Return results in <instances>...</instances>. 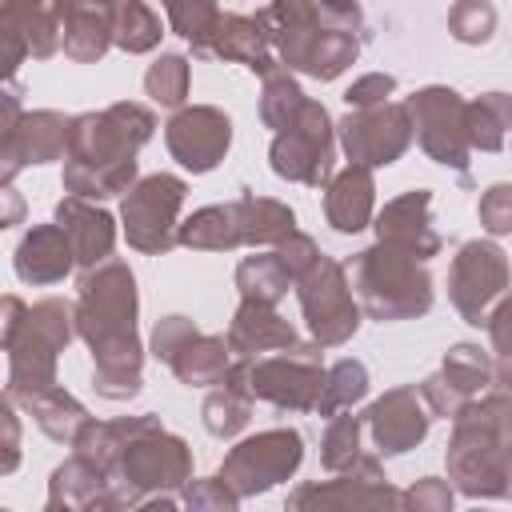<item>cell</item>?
Segmentation results:
<instances>
[{
  "label": "cell",
  "mask_w": 512,
  "mask_h": 512,
  "mask_svg": "<svg viewBox=\"0 0 512 512\" xmlns=\"http://www.w3.org/2000/svg\"><path fill=\"white\" fill-rule=\"evenodd\" d=\"M140 288L124 260H100L76 284V336L92 352V388L104 400H132L144 388Z\"/></svg>",
  "instance_id": "6da1fadb"
},
{
  "label": "cell",
  "mask_w": 512,
  "mask_h": 512,
  "mask_svg": "<svg viewBox=\"0 0 512 512\" xmlns=\"http://www.w3.org/2000/svg\"><path fill=\"white\" fill-rule=\"evenodd\" d=\"M372 228H376L380 244H392V248H400V252H408L424 264L432 256H440V244H444L440 232L432 228V192L428 188H412V192L392 196L376 212Z\"/></svg>",
  "instance_id": "44dd1931"
},
{
  "label": "cell",
  "mask_w": 512,
  "mask_h": 512,
  "mask_svg": "<svg viewBox=\"0 0 512 512\" xmlns=\"http://www.w3.org/2000/svg\"><path fill=\"white\" fill-rule=\"evenodd\" d=\"M420 396H424L428 412H432V416H440V420H456V416H460V408L468 404V396H464V392H456L440 372H432V376H424V380H420Z\"/></svg>",
  "instance_id": "681fc988"
},
{
  "label": "cell",
  "mask_w": 512,
  "mask_h": 512,
  "mask_svg": "<svg viewBox=\"0 0 512 512\" xmlns=\"http://www.w3.org/2000/svg\"><path fill=\"white\" fill-rule=\"evenodd\" d=\"M64 4H108V8H112L116 0H64Z\"/></svg>",
  "instance_id": "11a10c76"
},
{
  "label": "cell",
  "mask_w": 512,
  "mask_h": 512,
  "mask_svg": "<svg viewBox=\"0 0 512 512\" xmlns=\"http://www.w3.org/2000/svg\"><path fill=\"white\" fill-rule=\"evenodd\" d=\"M12 400L32 416V424H36L48 440L68 444V448H72L76 432H80V428H84V420H88V408H84L68 388H60V380H56V384H48V388L20 392V396H12Z\"/></svg>",
  "instance_id": "83f0119b"
},
{
  "label": "cell",
  "mask_w": 512,
  "mask_h": 512,
  "mask_svg": "<svg viewBox=\"0 0 512 512\" xmlns=\"http://www.w3.org/2000/svg\"><path fill=\"white\" fill-rule=\"evenodd\" d=\"M68 128L72 116L56 108H32L12 128L0 132V184H12L28 164H52L68 156Z\"/></svg>",
  "instance_id": "d6986e66"
},
{
  "label": "cell",
  "mask_w": 512,
  "mask_h": 512,
  "mask_svg": "<svg viewBox=\"0 0 512 512\" xmlns=\"http://www.w3.org/2000/svg\"><path fill=\"white\" fill-rule=\"evenodd\" d=\"M480 228L488 236H512V180H496L476 200Z\"/></svg>",
  "instance_id": "f6af8a7d"
},
{
  "label": "cell",
  "mask_w": 512,
  "mask_h": 512,
  "mask_svg": "<svg viewBox=\"0 0 512 512\" xmlns=\"http://www.w3.org/2000/svg\"><path fill=\"white\" fill-rule=\"evenodd\" d=\"M336 140H340L348 164L388 168L416 140L412 112L404 100H384L372 108H348V116L336 124Z\"/></svg>",
  "instance_id": "9a60e30c"
},
{
  "label": "cell",
  "mask_w": 512,
  "mask_h": 512,
  "mask_svg": "<svg viewBox=\"0 0 512 512\" xmlns=\"http://www.w3.org/2000/svg\"><path fill=\"white\" fill-rule=\"evenodd\" d=\"M180 500H184V508H192V512H236L240 508V496L220 480V476H212V480H188L184 488H180Z\"/></svg>",
  "instance_id": "bcb514c9"
},
{
  "label": "cell",
  "mask_w": 512,
  "mask_h": 512,
  "mask_svg": "<svg viewBox=\"0 0 512 512\" xmlns=\"http://www.w3.org/2000/svg\"><path fill=\"white\" fill-rule=\"evenodd\" d=\"M252 404H256V400H252L248 392H240V388H232V384H216V388L204 396V404H200V420H204L208 436L232 440V436H240V432L248 428Z\"/></svg>",
  "instance_id": "8d00e7d4"
},
{
  "label": "cell",
  "mask_w": 512,
  "mask_h": 512,
  "mask_svg": "<svg viewBox=\"0 0 512 512\" xmlns=\"http://www.w3.org/2000/svg\"><path fill=\"white\" fill-rule=\"evenodd\" d=\"M320 352L324 348L316 340H304L276 356H252V360L236 356L220 384H232V388L248 392L252 400H264L280 412H316L324 376H328Z\"/></svg>",
  "instance_id": "ba28073f"
},
{
  "label": "cell",
  "mask_w": 512,
  "mask_h": 512,
  "mask_svg": "<svg viewBox=\"0 0 512 512\" xmlns=\"http://www.w3.org/2000/svg\"><path fill=\"white\" fill-rule=\"evenodd\" d=\"M348 284L364 308L368 320L392 324V320H416L432 308L436 284L424 260L392 248V244H368L344 260Z\"/></svg>",
  "instance_id": "8992f818"
},
{
  "label": "cell",
  "mask_w": 512,
  "mask_h": 512,
  "mask_svg": "<svg viewBox=\"0 0 512 512\" xmlns=\"http://www.w3.org/2000/svg\"><path fill=\"white\" fill-rule=\"evenodd\" d=\"M276 252H280L284 268H288V272H292V280H296V276H304V272L316 264V256H320V244H316L308 232H300V228H296L288 240H280V244H276Z\"/></svg>",
  "instance_id": "816d5d0a"
},
{
  "label": "cell",
  "mask_w": 512,
  "mask_h": 512,
  "mask_svg": "<svg viewBox=\"0 0 512 512\" xmlns=\"http://www.w3.org/2000/svg\"><path fill=\"white\" fill-rule=\"evenodd\" d=\"M56 220L64 224L80 268H92V264L112 256V248H116V216L108 208H100L96 200H84V196L68 192L56 204Z\"/></svg>",
  "instance_id": "4316f807"
},
{
  "label": "cell",
  "mask_w": 512,
  "mask_h": 512,
  "mask_svg": "<svg viewBox=\"0 0 512 512\" xmlns=\"http://www.w3.org/2000/svg\"><path fill=\"white\" fill-rule=\"evenodd\" d=\"M176 244H184L192 252H232V248H244L236 204H204V208H196L176 228Z\"/></svg>",
  "instance_id": "1f68e13d"
},
{
  "label": "cell",
  "mask_w": 512,
  "mask_h": 512,
  "mask_svg": "<svg viewBox=\"0 0 512 512\" xmlns=\"http://www.w3.org/2000/svg\"><path fill=\"white\" fill-rule=\"evenodd\" d=\"M256 16L268 28L272 48L288 72L324 84L344 76L360 56V0H268Z\"/></svg>",
  "instance_id": "3957f363"
},
{
  "label": "cell",
  "mask_w": 512,
  "mask_h": 512,
  "mask_svg": "<svg viewBox=\"0 0 512 512\" xmlns=\"http://www.w3.org/2000/svg\"><path fill=\"white\" fill-rule=\"evenodd\" d=\"M292 284H296V280H292V272L284 268V260H280L276 248H272V252H252V256H244V260L236 264V288H240L244 300L280 304Z\"/></svg>",
  "instance_id": "d6a6232c"
},
{
  "label": "cell",
  "mask_w": 512,
  "mask_h": 512,
  "mask_svg": "<svg viewBox=\"0 0 512 512\" xmlns=\"http://www.w3.org/2000/svg\"><path fill=\"white\" fill-rule=\"evenodd\" d=\"M164 144L184 172L204 176L232 148V116L216 104H184L164 124Z\"/></svg>",
  "instance_id": "2e32d148"
},
{
  "label": "cell",
  "mask_w": 512,
  "mask_h": 512,
  "mask_svg": "<svg viewBox=\"0 0 512 512\" xmlns=\"http://www.w3.org/2000/svg\"><path fill=\"white\" fill-rule=\"evenodd\" d=\"M324 220L340 236H356L376 220V180L372 168L348 164L324 184Z\"/></svg>",
  "instance_id": "d4e9b609"
},
{
  "label": "cell",
  "mask_w": 512,
  "mask_h": 512,
  "mask_svg": "<svg viewBox=\"0 0 512 512\" xmlns=\"http://www.w3.org/2000/svg\"><path fill=\"white\" fill-rule=\"evenodd\" d=\"M268 164L288 184L324 188L336 176V124L320 100H308L292 128L272 136Z\"/></svg>",
  "instance_id": "8fae6325"
},
{
  "label": "cell",
  "mask_w": 512,
  "mask_h": 512,
  "mask_svg": "<svg viewBox=\"0 0 512 512\" xmlns=\"http://www.w3.org/2000/svg\"><path fill=\"white\" fill-rule=\"evenodd\" d=\"M192 480V448L184 436L168 432L160 416L140 412L132 436L124 440L112 488H116V512L124 508H148L152 496H180V488Z\"/></svg>",
  "instance_id": "52a82bcc"
},
{
  "label": "cell",
  "mask_w": 512,
  "mask_h": 512,
  "mask_svg": "<svg viewBox=\"0 0 512 512\" xmlns=\"http://www.w3.org/2000/svg\"><path fill=\"white\" fill-rule=\"evenodd\" d=\"M404 104L412 112L416 144L424 148V156L460 172V180L468 184V100L448 84H424Z\"/></svg>",
  "instance_id": "4fadbf2b"
},
{
  "label": "cell",
  "mask_w": 512,
  "mask_h": 512,
  "mask_svg": "<svg viewBox=\"0 0 512 512\" xmlns=\"http://www.w3.org/2000/svg\"><path fill=\"white\" fill-rule=\"evenodd\" d=\"M448 480L472 500H512V392L488 388L452 420L444 448Z\"/></svg>",
  "instance_id": "277c9868"
},
{
  "label": "cell",
  "mask_w": 512,
  "mask_h": 512,
  "mask_svg": "<svg viewBox=\"0 0 512 512\" xmlns=\"http://www.w3.org/2000/svg\"><path fill=\"white\" fill-rule=\"evenodd\" d=\"M12 268H16V276H20L24 284H32V288L60 284V280L76 268V248H72L64 224H60V220H52V224H32V228L20 236L16 252H12Z\"/></svg>",
  "instance_id": "cb8c5ba5"
},
{
  "label": "cell",
  "mask_w": 512,
  "mask_h": 512,
  "mask_svg": "<svg viewBox=\"0 0 512 512\" xmlns=\"http://www.w3.org/2000/svg\"><path fill=\"white\" fill-rule=\"evenodd\" d=\"M488 344H492V364H496V388L512 392V296L504 292L492 312H488Z\"/></svg>",
  "instance_id": "ee69618b"
},
{
  "label": "cell",
  "mask_w": 512,
  "mask_h": 512,
  "mask_svg": "<svg viewBox=\"0 0 512 512\" xmlns=\"http://www.w3.org/2000/svg\"><path fill=\"white\" fill-rule=\"evenodd\" d=\"M200 328L188 320V316H180V312H172V316H160L156 324H152V336H148V352L160 360V364H168L180 348H184V340H192Z\"/></svg>",
  "instance_id": "c3c4849f"
},
{
  "label": "cell",
  "mask_w": 512,
  "mask_h": 512,
  "mask_svg": "<svg viewBox=\"0 0 512 512\" xmlns=\"http://www.w3.org/2000/svg\"><path fill=\"white\" fill-rule=\"evenodd\" d=\"M112 40H116L120 52L144 56L164 40V24L144 0H116V8H112Z\"/></svg>",
  "instance_id": "d590c367"
},
{
  "label": "cell",
  "mask_w": 512,
  "mask_h": 512,
  "mask_svg": "<svg viewBox=\"0 0 512 512\" xmlns=\"http://www.w3.org/2000/svg\"><path fill=\"white\" fill-rule=\"evenodd\" d=\"M4 216H0V224L4 228H12V224H20V216H24V204H20V196H16V188L12 184H4Z\"/></svg>",
  "instance_id": "db71d44e"
},
{
  "label": "cell",
  "mask_w": 512,
  "mask_h": 512,
  "mask_svg": "<svg viewBox=\"0 0 512 512\" xmlns=\"http://www.w3.org/2000/svg\"><path fill=\"white\" fill-rule=\"evenodd\" d=\"M20 404L4 392L0 400V432H4V460H0V476H12L20 464Z\"/></svg>",
  "instance_id": "f5cc1de1"
},
{
  "label": "cell",
  "mask_w": 512,
  "mask_h": 512,
  "mask_svg": "<svg viewBox=\"0 0 512 512\" xmlns=\"http://www.w3.org/2000/svg\"><path fill=\"white\" fill-rule=\"evenodd\" d=\"M380 460V452H364L348 472L300 484L288 496V508H400V492L388 484Z\"/></svg>",
  "instance_id": "e0dca14e"
},
{
  "label": "cell",
  "mask_w": 512,
  "mask_h": 512,
  "mask_svg": "<svg viewBox=\"0 0 512 512\" xmlns=\"http://www.w3.org/2000/svg\"><path fill=\"white\" fill-rule=\"evenodd\" d=\"M512 288V264L496 240H464L448 268V300L464 324L484 328L492 304Z\"/></svg>",
  "instance_id": "5bb4252c"
},
{
  "label": "cell",
  "mask_w": 512,
  "mask_h": 512,
  "mask_svg": "<svg viewBox=\"0 0 512 512\" xmlns=\"http://www.w3.org/2000/svg\"><path fill=\"white\" fill-rule=\"evenodd\" d=\"M448 32H452V40L472 44V48L488 44L496 32V4L492 0H456L448 8Z\"/></svg>",
  "instance_id": "7bdbcfd3"
},
{
  "label": "cell",
  "mask_w": 512,
  "mask_h": 512,
  "mask_svg": "<svg viewBox=\"0 0 512 512\" xmlns=\"http://www.w3.org/2000/svg\"><path fill=\"white\" fill-rule=\"evenodd\" d=\"M300 464H304V436L296 428H264L256 436H244L236 448H228L216 476L240 500H248L292 480Z\"/></svg>",
  "instance_id": "30bf717a"
},
{
  "label": "cell",
  "mask_w": 512,
  "mask_h": 512,
  "mask_svg": "<svg viewBox=\"0 0 512 512\" xmlns=\"http://www.w3.org/2000/svg\"><path fill=\"white\" fill-rule=\"evenodd\" d=\"M228 344L236 356H264V352H284V348H296L304 344L300 332L276 312V304H264V300H244L236 304L232 312V324H228Z\"/></svg>",
  "instance_id": "484cf974"
},
{
  "label": "cell",
  "mask_w": 512,
  "mask_h": 512,
  "mask_svg": "<svg viewBox=\"0 0 512 512\" xmlns=\"http://www.w3.org/2000/svg\"><path fill=\"white\" fill-rule=\"evenodd\" d=\"M364 396H368V368H364V360L344 356V360H336L328 368L316 412L320 416H336V412H348L352 404H360Z\"/></svg>",
  "instance_id": "ab89813d"
},
{
  "label": "cell",
  "mask_w": 512,
  "mask_h": 512,
  "mask_svg": "<svg viewBox=\"0 0 512 512\" xmlns=\"http://www.w3.org/2000/svg\"><path fill=\"white\" fill-rule=\"evenodd\" d=\"M452 500H456V488L452 480H440V476H420L412 488L400 492V508L408 512H452Z\"/></svg>",
  "instance_id": "7dc6e473"
},
{
  "label": "cell",
  "mask_w": 512,
  "mask_h": 512,
  "mask_svg": "<svg viewBox=\"0 0 512 512\" xmlns=\"http://www.w3.org/2000/svg\"><path fill=\"white\" fill-rule=\"evenodd\" d=\"M164 4V16H168V28L192 44V56L204 48L208 32L216 28L220 20V4L216 0H160Z\"/></svg>",
  "instance_id": "b9f144b4"
},
{
  "label": "cell",
  "mask_w": 512,
  "mask_h": 512,
  "mask_svg": "<svg viewBox=\"0 0 512 512\" xmlns=\"http://www.w3.org/2000/svg\"><path fill=\"white\" fill-rule=\"evenodd\" d=\"M188 84H192V68H188V56L180 52H160L144 72V92L160 108H184Z\"/></svg>",
  "instance_id": "60d3db41"
},
{
  "label": "cell",
  "mask_w": 512,
  "mask_h": 512,
  "mask_svg": "<svg viewBox=\"0 0 512 512\" xmlns=\"http://www.w3.org/2000/svg\"><path fill=\"white\" fill-rule=\"evenodd\" d=\"M184 196H188L184 176H172V172L140 176L124 192V204H120V224H124L128 248H136L144 256H164L176 244Z\"/></svg>",
  "instance_id": "7c38bea8"
},
{
  "label": "cell",
  "mask_w": 512,
  "mask_h": 512,
  "mask_svg": "<svg viewBox=\"0 0 512 512\" xmlns=\"http://www.w3.org/2000/svg\"><path fill=\"white\" fill-rule=\"evenodd\" d=\"M236 352L228 344V336H212V332H196L192 340H184V348L168 360L172 376L188 388H216L228 368H232Z\"/></svg>",
  "instance_id": "f546056e"
},
{
  "label": "cell",
  "mask_w": 512,
  "mask_h": 512,
  "mask_svg": "<svg viewBox=\"0 0 512 512\" xmlns=\"http://www.w3.org/2000/svg\"><path fill=\"white\" fill-rule=\"evenodd\" d=\"M48 512H116V488L108 468L88 460L84 452H72L64 464L48 476Z\"/></svg>",
  "instance_id": "603a6c76"
},
{
  "label": "cell",
  "mask_w": 512,
  "mask_h": 512,
  "mask_svg": "<svg viewBox=\"0 0 512 512\" xmlns=\"http://www.w3.org/2000/svg\"><path fill=\"white\" fill-rule=\"evenodd\" d=\"M364 428L380 456H404L416 444H424V436L432 428V412H428L420 388L400 384L364 408Z\"/></svg>",
  "instance_id": "ffe728a7"
},
{
  "label": "cell",
  "mask_w": 512,
  "mask_h": 512,
  "mask_svg": "<svg viewBox=\"0 0 512 512\" xmlns=\"http://www.w3.org/2000/svg\"><path fill=\"white\" fill-rule=\"evenodd\" d=\"M76 340V304L64 296H44L36 304H24L16 292L4 296V320H0V344L8 360L4 392L20 396L32 388L56 384L60 352Z\"/></svg>",
  "instance_id": "5b68a950"
},
{
  "label": "cell",
  "mask_w": 512,
  "mask_h": 512,
  "mask_svg": "<svg viewBox=\"0 0 512 512\" xmlns=\"http://www.w3.org/2000/svg\"><path fill=\"white\" fill-rule=\"evenodd\" d=\"M156 112L136 100H116L100 112L72 116L68 128V156L60 184L84 200H108L128 192L140 180L136 152L152 140Z\"/></svg>",
  "instance_id": "7a4b0ae2"
},
{
  "label": "cell",
  "mask_w": 512,
  "mask_h": 512,
  "mask_svg": "<svg viewBox=\"0 0 512 512\" xmlns=\"http://www.w3.org/2000/svg\"><path fill=\"white\" fill-rule=\"evenodd\" d=\"M364 412L356 416L352 408L348 412H336L328 416V428H324V440H320V464L328 472H348L360 456H364Z\"/></svg>",
  "instance_id": "74e56055"
},
{
  "label": "cell",
  "mask_w": 512,
  "mask_h": 512,
  "mask_svg": "<svg viewBox=\"0 0 512 512\" xmlns=\"http://www.w3.org/2000/svg\"><path fill=\"white\" fill-rule=\"evenodd\" d=\"M204 60H224V64H244L248 72H256L260 80L272 76L280 64L268 28L260 24V16H244V12H220L216 28L208 32L204 48L196 52Z\"/></svg>",
  "instance_id": "7402d4cb"
},
{
  "label": "cell",
  "mask_w": 512,
  "mask_h": 512,
  "mask_svg": "<svg viewBox=\"0 0 512 512\" xmlns=\"http://www.w3.org/2000/svg\"><path fill=\"white\" fill-rule=\"evenodd\" d=\"M296 300H300V312H304V324H308V336L320 344V348H340L348 344L356 332H360V320H364V308L348 284V272L340 260L332 256H316V264L296 276L292 284Z\"/></svg>",
  "instance_id": "9c48e42d"
},
{
  "label": "cell",
  "mask_w": 512,
  "mask_h": 512,
  "mask_svg": "<svg viewBox=\"0 0 512 512\" xmlns=\"http://www.w3.org/2000/svg\"><path fill=\"white\" fill-rule=\"evenodd\" d=\"M512 132V96L484 92L468 100V144L472 152H500Z\"/></svg>",
  "instance_id": "836d02e7"
},
{
  "label": "cell",
  "mask_w": 512,
  "mask_h": 512,
  "mask_svg": "<svg viewBox=\"0 0 512 512\" xmlns=\"http://www.w3.org/2000/svg\"><path fill=\"white\" fill-rule=\"evenodd\" d=\"M0 32H4V76L16 80L24 56L48 60L64 48L60 0H0Z\"/></svg>",
  "instance_id": "ac0fdd59"
},
{
  "label": "cell",
  "mask_w": 512,
  "mask_h": 512,
  "mask_svg": "<svg viewBox=\"0 0 512 512\" xmlns=\"http://www.w3.org/2000/svg\"><path fill=\"white\" fill-rule=\"evenodd\" d=\"M308 96L300 88V80L288 72V68H276L272 76H264V88H260V120L264 128L272 132H284L296 124V116L304 112Z\"/></svg>",
  "instance_id": "f35d334b"
},
{
  "label": "cell",
  "mask_w": 512,
  "mask_h": 512,
  "mask_svg": "<svg viewBox=\"0 0 512 512\" xmlns=\"http://www.w3.org/2000/svg\"><path fill=\"white\" fill-rule=\"evenodd\" d=\"M392 92H396V76L392 72H368V76H360V80H352L344 88V104L348 108H372V104H384Z\"/></svg>",
  "instance_id": "f907efd6"
},
{
  "label": "cell",
  "mask_w": 512,
  "mask_h": 512,
  "mask_svg": "<svg viewBox=\"0 0 512 512\" xmlns=\"http://www.w3.org/2000/svg\"><path fill=\"white\" fill-rule=\"evenodd\" d=\"M440 376H444L456 392H464L468 400L480 396V392H488L492 380H496L492 348H480V344H468V340L452 344V348L444 352V360H440Z\"/></svg>",
  "instance_id": "e575fe53"
},
{
  "label": "cell",
  "mask_w": 512,
  "mask_h": 512,
  "mask_svg": "<svg viewBox=\"0 0 512 512\" xmlns=\"http://www.w3.org/2000/svg\"><path fill=\"white\" fill-rule=\"evenodd\" d=\"M232 204H236V220H240V240H244V248H276L280 240H288V236L296 232V212H292L284 200L244 192V196H236Z\"/></svg>",
  "instance_id": "4dcf8cb0"
},
{
  "label": "cell",
  "mask_w": 512,
  "mask_h": 512,
  "mask_svg": "<svg viewBox=\"0 0 512 512\" xmlns=\"http://www.w3.org/2000/svg\"><path fill=\"white\" fill-rule=\"evenodd\" d=\"M116 8V4H112ZM112 8L108 4H64V56L76 64H96L116 44L112 40Z\"/></svg>",
  "instance_id": "f1b7e54d"
}]
</instances>
